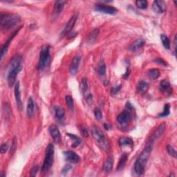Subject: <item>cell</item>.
<instances>
[{"label": "cell", "mask_w": 177, "mask_h": 177, "mask_svg": "<svg viewBox=\"0 0 177 177\" xmlns=\"http://www.w3.org/2000/svg\"><path fill=\"white\" fill-rule=\"evenodd\" d=\"M22 57L20 55H15L11 59L8 65V75L7 81L8 86L11 87L15 84L16 77L22 69Z\"/></svg>", "instance_id": "cell-1"}, {"label": "cell", "mask_w": 177, "mask_h": 177, "mask_svg": "<svg viewBox=\"0 0 177 177\" xmlns=\"http://www.w3.org/2000/svg\"><path fill=\"white\" fill-rule=\"evenodd\" d=\"M152 152V146L148 145L141 153L139 157L134 164V171L138 175H142L145 172V169L147 160Z\"/></svg>", "instance_id": "cell-2"}, {"label": "cell", "mask_w": 177, "mask_h": 177, "mask_svg": "<svg viewBox=\"0 0 177 177\" xmlns=\"http://www.w3.org/2000/svg\"><path fill=\"white\" fill-rule=\"evenodd\" d=\"M20 15L14 13H2L0 16V25L2 30H8L15 27L20 22Z\"/></svg>", "instance_id": "cell-3"}, {"label": "cell", "mask_w": 177, "mask_h": 177, "mask_svg": "<svg viewBox=\"0 0 177 177\" xmlns=\"http://www.w3.org/2000/svg\"><path fill=\"white\" fill-rule=\"evenodd\" d=\"M91 134L93 138L97 141L99 145H100L104 150H109V146L107 139L104 135L103 131L98 127L94 125L91 127Z\"/></svg>", "instance_id": "cell-4"}, {"label": "cell", "mask_w": 177, "mask_h": 177, "mask_svg": "<svg viewBox=\"0 0 177 177\" xmlns=\"http://www.w3.org/2000/svg\"><path fill=\"white\" fill-rule=\"evenodd\" d=\"M54 156V147L53 144H49L46 149L45 159H44L43 165L42 167V172H46L51 168L53 163Z\"/></svg>", "instance_id": "cell-5"}, {"label": "cell", "mask_w": 177, "mask_h": 177, "mask_svg": "<svg viewBox=\"0 0 177 177\" xmlns=\"http://www.w3.org/2000/svg\"><path fill=\"white\" fill-rule=\"evenodd\" d=\"M50 47L47 46L41 50L40 54V60L38 63L37 69L39 70H43L49 65V60H50Z\"/></svg>", "instance_id": "cell-6"}, {"label": "cell", "mask_w": 177, "mask_h": 177, "mask_svg": "<svg viewBox=\"0 0 177 177\" xmlns=\"http://www.w3.org/2000/svg\"><path fill=\"white\" fill-rule=\"evenodd\" d=\"M95 10L98 12L106 14H109V15H114V14L116 13L118 11V9L115 8L114 6L105 5V4H98L95 7Z\"/></svg>", "instance_id": "cell-7"}, {"label": "cell", "mask_w": 177, "mask_h": 177, "mask_svg": "<svg viewBox=\"0 0 177 177\" xmlns=\"http://www.w3.org/2000/svg\"><path fill=\"white\" fill-rule=\"evenodd\" d=\"M165 129H166V124L163 123L159 125L156 130L154 132V134L150 136V140H149V145H151L154 143V141L158 140L163 135Z\"/></svg>", "instance_id": "cell-8"}, {"label": "cell", "mask_w": 177, "mask_h": 177, "mask_svg": "<svg viewBox=\"0 0 177 177\" xmlns=\"http://www.w3.org/2000/svg\"><path fill=\"white\" fill-rule=\"evenodd\" d=\"M131 116L130 112L128 110L124 111L123 112H122L121 114H120L117 117V120L120 125H127L129 123V122L131 121Z\"/></svg>", "instance_id": "cell-9"}, {"label": "cell", "mask_w": 177, "mask_h": 177, "mask_svg": "<svg viewBox=\"0 0 177 177\" xmlns=\"http://www.w3.org/2000/svg\"><path fill=\"white\" fill-rule=\"evenodd\" d=\"M80 61H81V56L80 55H76L74 56L70 65L69 71L71 74L74 75L77 74V71H78Z\"/></svg>", "instance_id": "cell-10"}, {"label": "cell", "mask_w": 177, "mask_h": 177, "mask_svg": "<svg viewBox=\"0 0 177 177\" xmlns=\"http://www.w3.org/2000/svg\"><path fill=\"white\" fill-rule=\"evenodd\" d=\"M77 15H74L73 17H71V19L69 20V22L67 23V24H66L65 27L64 28V29L62 31V33H61V34H60L61 37H62L67 34H69V33L72 30L73 27H74L75 24L77 21Z\"/></svg>", "instance_id": "cell-11"}, {"label": "cell", "mask_w": 177, "mask_h": 177, "mask_svg": "<svg viewBox=\"0 0 177 177\" xmlns=\"http://www.w3.org/2000/svg\"><path fill=\"white\" fill-rule=\"evenodd\" d=\"M64 155H65L66 160L69 161L70 163H77L80 160V157L76 153L73 152V151H66V152H64Z\"/></svg>", "instance_id": "cell-12"}, {"label": "cell", "mask_w": 177, "mask_h": 177, "mask_svg": "<svg viewBox=\"0 0 177 177\" xmlns=\"http://www.w3.org/2000/svg\"><path fill=\"white\" fill-rule=\"evenodd\" d=\"M166 9V5L163 1H154L152 4V10L156 13H164Z\"/></svg>", "instance_id": "cell-13"}, {"label": "cell", "mask_w": 177, "mask_h": 177, "mask_svg": "<svg viewBox=\"0 0 177 177\" xmlns=\"http://www.w3.org/2000/svg\"><path fill=\"white\" fill-rule=\"evenodd\" d=\"M49 132L52 138L53 139V141H55L56 143H58L60 141L61 136H60V132L58 127L55 125H52L49 127Z\"/></svg>", "instance_id": "cell-14"}, {"label": "cell", "mask_w": 177, "mask_h": 177, "mask_svg": "<svg viewBox=\"0 0 177 177\" xmlns=\"http://www.w3.org/2000/svg\"><path fill=\"white\" fill-rule=\"evenodd\" d=\"M14 93H15V100L17 103L18 109L20 110L22 109V99H21V93H20V82L17 81L15 83V89H14Z\"/></svg>", "instance_id": "cell-15"}, {"label": "cell", "mask_w": 177, "mask_h": 177, "mask_svg": "<svg viewBox=\"0 0 177 177\" xmlns=\"http://www.w3.org/2000/svg\"><path fill=\"white\" fill-rule=\"evenodd\" d=\"M145 40H143L142 38L137 39L130 46H129V50L132 52L137 51L139 50V49L142 48V47L145 45Z\"/></svg>", "instance_id": "cell-16"}, {"label": "cell", "mask_w": 177, "mask_h": 177, "mask_svg": "<svg viewBox=\"0 0 177 177\" xmlns=\"http://www.w3.org/2000/svg\"><path fill=\"white\" fill-rule=\"evenodd\" d=\"M113 167H114V159L112 157H109L104 162L103 167V172H105V173L109 172L112 171Z\"/></svg>", "instance_id": "cell-17"}, {"label": "cell", "mask_w": 177, "mask_h": 177, "mask_svg": "<svg viewBox=\"0 0 177 177\" xmlns=\"http://www.w3.org/2000/svg\"><path fill=\"white\" fill-rule=\"evenodd\" d=\"M34 108H35V104L33 99L32 97H29V100H28L27 104V115L28 118L31 119L33 116V113H34Z\"/></svg>", "instance_id": "cell-18"}, {"label": "cell", "mask_w": 177, "mask_h": 177, "mask_svg": "<svg viewBox=\"0 0 177 177\" xmlns=\"http://www.w3.org/2000/svg\"><path fill=\"white\" fill-rule=\"evenodd\" d=\"M160 88L163 91L166 92V93H171L172 87L170 85V83L166 80H162V81L160 82Z\"/></svg>", "instance_id": "cell-19"}, {"label": "cell", "mask_w": 177, "mask_h": 177, "mask_svg": "<svg viewBox=\"0 0 177 177\" xmlns=\"http://www.w3.org/2000/svg\"><path fill=\"white\" fill-rule=\"evenodd\" d=\"M127 159H128V154H123L121 156H120L119 164H118V167H117L118 171H121L122 169H123L124 167L125 166L127 163Z\"/></svg>", "instance_id": "cell-20"}, {"label": "cell", "mask_w": 177, "mask_h": 177, "mask_svg": "<svg viewBox=\"0 0 177 177\" xmlns=\"http://www.w3.org/2000/svg\"><path fill=\"white\" fill-rule=\"evenodd\" d=\"M67 3L66 1H62V0H60V1H56L54 4V11L56 13H60L62 11L65 4Z\"/></svg>", "instance_id": "cell-21"}, {"label": "cell", "mask_w": 177, "mask_h": 177, "mask_svg": "<svg viewBox=\"0 0 177 177\" xmlns=\"http://www.w3.org/2000/svg\"><path fill=\"white\" fill-rule=\"evenodd\" d=\"M54 110H55V117L59 120H62L64 119L65 115V109L63 108L59 107V106H55L54 107Z\"/></svg>", "instance_id": "cell-22"}, {"label": "cell", "mask_w": 177, "mask_h": 177, "mask_svg": "<svg viewBox=\"0 0 177 177\" xmlns=\"http://www.w3.org/2000/svg\"><path fill=\"white\" fill-rule=\"evenodd\" d=\"M149 84L145 81H140L138 84V90L141 93H145L149 89Z\"/></svg>", "instance_id": "cell-23"}, {"label": "cell", "mask_w": 177, "mask_h": 177, "mask_svg": "<svg viewBox=\"0 0 177 177\" xmlns=\"http://www.w3.org/2000/svg\"><path fill=\"white\" fill-rule=\"evenodd\" d=\"M119 143L120 146L123 147V146H127V145H132L134 144V141L130 138L121 137L119 138Z\"/></svg>", "instance_id": "cell-24"}, {"label": "cell", "mask_w": 177, "mask_h": 177, "mask_svg": "<svg viewBox=\"0 0 177 177\" xmlns=\"http://www.w3.org/2000/svg\"><path fill=\"white\" fill-rule=\"evenodd\" d=\"M99 33H100V30L98 29L93 30V31L91 33L88 38V42H89V43L93 44V42H96V39H97V37L99 35Z\"/></svg>", "instance_id": "cell-25"}, {"label": "cell", "mask_w": 177, "mask_h": 177, "mask_svg": "<svg viewBox=\"0 0 177 177\" xmlns=\"http://www.w3.org/2000/svg\"><path fill=\"white\" fill-rule=\"evenodd\" d=\"M148 75L151 79L156 80L160 76V71L158 69H151L148 71Z\"/></svg>", "instance_id": "cell-26"}, {"label": "cell", "mask_w": 177, "mask_h": 177, "mask_svg": "<svg viewBox=\"0 0 177 177\" xmlns=\"http://www.w3.org/2000/svg\"><path fill=\"white\" fill-rule=\"evenodd\" d=\"M160 39H161L163 45L166 48V49H170V41H169V39L168 38V37L166 36V35H160Z\"/></svg>", "instance_id": "cell-27"}, {"label": "cell", "mask_w": 177, "mask_h": 177, "mask_svg": "<svg viewBox=\"0 0 177 177\" xmlns=\"http://www.w3.org/2000/svg\"><path fill=\"white\" fill-rule=\"evenodd\" d=\"M106 65L103 60H101L98 67V74L100 75H105L106 74Z\"/></svg>", "instance_id": "cell-28"}, {"label": "cell", "mask_w": 177, "mask_h": 177, "mask_svg": "<svg viewBox=\"0 0 177 177\" xmlns=\"http://www.w3.org/2000/svg\"><path fill=\"white\" fill-rule=\"evenodd\" d=\"M66 103H67V105L68 107L69 108L71 111H73L74 109V99L71 96H67L65 98Z\"/></svg>", "instance_id": "cell-29"}, {"label": "cell", "mask_w": 177, "mask_h": 177, "mask_svg": "<svg viewBox=\"0 0 177 177\" xmlns=\"http://www.w3.org/2000/svg\"><path fill=\"white\" fill-rule=\"evenodd\" d=\"M136 5L140 9H146L148 6V2L146 0H137L136 2Z\"/></svg>", "instance_id": "cell-30"}, {"label": "cell", "mask_w": 177, "mask_h": 177, "mask_svg": "<svg viewBox=\"0 0 177 177\" xmlns=\"http://www.w3.org/2000/svg\"><path fill=\"white\" fill-rule=\"evenodd\" d=\"M80 89L82 91V93H85L86 91L88 89V82L86 77H83L81 80V83H80Z\"/></svg>", "instance_id": "cell-31"}, {"label": "cell", "mask_w": 177, "mask_h": 177, "mask_svg": "<svg viewBox=\"0 0 177 177\" xmlns=\"http://www.w3.org/2000/svg\"><path fill=\"white\" fill-rule=\"evenodd\" d=\"M169 109H170V105L169 104H166L164 107V111L162 114H159L158 116L159 117H166L169 114Z\"/></svg>", "instance_id": "cell-32"}, {"label": "cell", "mask_w": 177, "mask_h": 177, "mask_svg": "<svg viewBox=\"0 0 177 177\" xmlns=\"http://www.w3.org/2000/svg\"><path fill=\"white\" fill-rule=\"evenodd\" d=\"M68 136H70L71 138L72 139H74L75 140V142L72 144V147H77L80 145V142H81V141H80V139L77 137V136H75V135H73V134H68Z\"/></svg>", "instance_id": "cell-33"}, {"label": "cell", "mask_w": 177, "mask_h": 177, "mask_svg": "<svg viewBox=\"0 0 177 177\" xmlns=\"http://www.w3.org/2000/svg\"><path fill=\"white\" fill-rule=\"evenodd\" d=\"M16 148H17V139L15 137L13 138V142H12L11 144V150H10V152H9V154L11 156L13 155L14 153H15Z\"/></svg>", "instance_id": "cell-34"}, {"label": "cell", "mask_w": 177, "mask_h": 177, "mask_svg": "<svg viewBox=\"0 0 177 177\" xmlns=\"http://www.w3.org/2000/svg\"><path fill=\"white\" fill-rule=\"evenodd\" d=\"M94 114H95V116H96V119L98 120H100L101 119H103V113L101 112L100 109V108H96L95 110H94Z\"/></svg>", "instance_id": "cell-35"}, {"label": "cell", "mask_w": 177, "mask_h": 177, "mask_svg": "<svg viewBox=\"0 0 177 177\" xmlns=\"http://www.w3.org/2000/svg\"><path fill=\"white\" fill-rule=\"evenodd\" d=\"M167 152H168L169 155H171L172 156H173L174 158H175L176 159V150H174V148L171 145H167Z\"/></svg>", "instance_id": "cell-36"}, {"label": "cell", "mask_w": 177, "mask_h": 177, "mask_svg": "<svg viewBox=\"0 0 177 177\" xmlns=\"http://www.w3.org/2000/svg\"><path fill=\"white\" fill-rule=\"evenodd\" d=\"M39 166H35L32 167V169L30 171V176H35L37 175V174L39 172Z\"/></svg>", "instance_id": "cell-37"}, {"label": "cell", "mask_w": 177, "mask_h": 177, "mask_svg": "<svg viewBox=\"0 0 177 177\" xmlns=\"http://www.w3.org/2000/svg\"><path fill=\"white\" fill-rule=\"evenodd\" d=\"M79 129H80V132H81V134H82V136H84V137H86V138L88 137V136H89V132H88V131H87V129H86L85 127L80 126Z\"/></svg>", "instance_id": "cell-38"}, {"label": "cell", "mask_w": 177, "mask_h": 177, "mask_svg": "<svg viewBox=\"0 0 177 177\" xmlns=\"http://www.w3.org/2000/svg\"><path fill=\"white\" fill-rule=\"evenodd\" d=\"M8 145L6 143H3L1 145V149H0V152H1V154H4L8 150Z\"/></svg>", "instance_id": "cell-39"}, {"label": "cell", "mask_w": 177, "mask_h": 177, "mask_svg": "<svg viewBox=\"0 0 177 177\" xmlns=\"http://www.w3.org/2000/svg\"><path fill=\"white\" fill-rule=\"evenodd\" d=\"M120 88H121V85H119L115 87H113L112 90H111V92H112V94H116L120 90Z\"/></svg>", "instance_id": "cell-40"}, {"label": "cell", "mask_w": 177, "mask_h": 177, "mask_svg": "<svg viewBox=\"0 0 177 177\" xmlns=\"http://www.w3.org/2000/svg\"><path fill=\"white\" fill-rule=\"evenodd\" d=\"M85 98L87 102L89 104H91L92 103V101H93V96H92L91 93L87 94V96H85Z\"/></svg>", "instance_id": "cell-41"}, {"label": "cell", "mask_w": 177, "mask_h": 177, "mask_svg": "<svg viewBox=\"0 0 177 177\" xmlns=\"http://www.w3.org/2000/svg\"><path fill=\"white\" fill-rule=\"evenodd\" d=\"M154 62L158 63V64H159V65H163V66L167 65V63L165 62L163 60H162V59H157V60H154Z\"/></svg>", "instance_id": "cell-42"}, {"label": "cell", "mask_w": 177, "mask_h": 177, "mask_svg": "<svg viewBox=\"0 0 177 177\" xmlns=\"http://www.w3.org/2000/svg\"><path fill=\"white\" fill-rule=\"evenodd\" d=\"M71 169V167L70 165H67V166H65V167L63 168L62 173L63 174L67 173V172H69Z\"/></svg>", "instance_id": "cell-43"}, {"label": "cell", "mask_w": 177, "mask_h": 177, "mask_svg": "<svg viewBox=\"0 0 177 177\" xmlns=\"http://www.w3.org/2000/svg\"><path fill=\"white\" fill-rule=\"evenodd\" d=\"M77 35V32H74V33H69V35H68V39H73L74 38V37L76 36V35Z\"/></svg>", "instance_id": "cell-44"}, {"label": "cell", "mask_w": 177, "mask_h": 177, "mask_svg": "<svg viewBox=\"0 0 177 177\" xmlns=\"http://www.w3.org/2000/svg\"><path fill=\"white\" fill-rule=\"evenodd\" d=\"M104 127H105V129H107V130H109V129H110L109 125L107 124V123H105V125H104Z\"/></svg>", "instance_id": "cell-45"}]
</instances>
